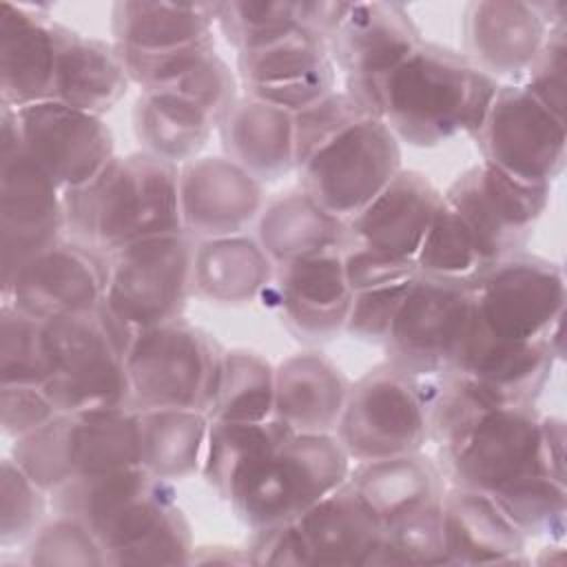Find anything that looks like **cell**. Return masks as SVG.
I'll list each match as a JSON object with an SVG mask.
<instances>
[{"label":"cell","instance_id":"1","mask_svg":"<svg viewBox=\"0 0 567 567\" xmlns=\"http://www.w3.org/2000/svg\"><path fill=\"white\" fill-rule=\"evenodd\" d=\"M498 82L465 53L421 42L374 86L379 120L399 142L432 148L481 128Z\"/></svg>","mask_w":567,"mask_h":567},{"label":"cell","instance_id":"2","mask_svg":"<svg viewBox=\"0 0 567 567\" xmlns=\"http://www.w3.org/2000/svg\"><path fill=\"white\" fill-rule=\"evenodd\" d=\"M64 215L71 239L104 255L184 233L179 166L144 151L115 155L89 184L64 190Z\"/></svg>","mask_w":567,"mask_h":567},{"label":"cell","instance_id":"3","mask_svg":"<svg viewBox=\"0 0 567 567\" xmlns=\"http://www.w3.org/2000/svg\"><path fill=\"white\" fill-rule=\"evenodd\" d=\"M53 377L44 392L58 412L131 405L126 354L135 330L104 301L91 310L47 321Z\"/></svg>","mask_w":567,"mask_h":567},{"label":"cell","instance_id":"4","mask_svg":"<svg viewBox=\"0 0 567 567\" xmlns=\"http://www.w3.org/2000/svg\"><path fill=\"white\" fill-rule=\"evenodd\" d=\"M352 461L334 432H292L237 489L230 505L250 529L295 523L348 481Z\"/></svg>","mask_w":567,"mask_h":567},{"label":"cell","instance_id":"5","mask_svg":"<svg viewBox=\"0 0 567 567\" xmlns=\"http://www.w3.org/2000/svg\"><path fill=\"white\" fill-rule=\"evenodd\" d=\"M221 357L219 343L182 317L135 330L126 354L131 408L140 412L157 408L206 412Z\"/></svg>","mask_w":567,"mask_h":567},{"label":"cell","instance_id":"6","mask_svg":"<svg viewBox=\"0 0 567 567\" xmlns=\"http://www.w3.org/2000/svg\"><path fill=\"white\" fill-rule=\"evenodd\" d=\"M436 447L441 474L456 487L496 494L525 476L547 474L534 405L481 410Z\"/></svg>","mask_w":567,"mask_h":567},{"label":"cell","instance_id":"7","mask_svg":"<svg viewBox=\"0 0 567 567\" xmlns=\"http://www.w3.org/2000/svg\"><path fill=\"white\" fill-rule=\"evenodd\" d=\"M64 190L22 148L11 106L0 104V266L7 281L64 239Z\"/></svg>","mask_w":567,"mask_h":567},{"label":"cell","instance_id":"8","mask_svg":"<svg viewBox=\"0 0 567 567\" xmlns=\"http://www.w3.org/2000/svg\"><path fill=\"white\" fill-rule=\"evenodd\" d=\"M193 255L188 233L142 239L106 255L104 303L133 330L179 319L193 292Z\"/></svg>","mask_w":567,"mask_h":567},{"label":"cell","instance_id":"9","mask_svg":"<svg viewBox=\"0 0 567 567\" xmlns=\"http://www.w3.org/2000/svg\"><path fill=\"white\" fill-rule=\"evenodd\" d=\"M334 434L354 463L421 452L427 416L419 381L390 363L365 372L350 383Z\"/></svg>","mask_w":567,"mask_h":567},{"label":"cell","instance_id":"10","mask_svg":"<svg viewBox=\"0 0 567 567\" xmlns=\"http://www.w3.org/2000/svg\"><path fill=\"white\" fill-rule=\"evenodd\" d=\"M474 321L472 284L416 272L385 339L388 363L425 379L447 370Z\"/></svg>","mask_w":567,"mask_h":567},{"label":"cell","instance_id":"11","mask_svg":"<svg viewBox=\"0 0 567 567\" xmlns=\"http://www.w3.org/2000/svg\"><path fill=\"white\" fill-rule=\"evenodd\" d=\"M301 190L339 219H350L401 171V142L379 117H365L297 168Z\"/></svg>","mask_w":567,"mask_h":567},{"label":"cell","instance_id":"12","mask_svg":"<svg viewBox=\"0 0 567 567\" xmlns=\"http://www.w3.org/2000/svg\"><path fill=\"white\" fill-rule=\"evenodd\" d=\"M474 317L492 337L543 339L565 317V275L549 259L514 252L489 266L474 284Z\"/></svg>","mask_w":567,"mask_h":567},{"label":"cell","instance_id":"13","mask_svg":"<svg viewBox=\"0 0 567 567\" xmlns=\"http://www.w3.org/2000/svg\"><path fill=\"white\" fill-rule=\"evenodd\" d=\"M474 140L483 162L525 184L551 186L565 168V120L516 82L498 84Z\"/></svg>","mask_w":567,"mask_h":567},{"label":"cell","instance_id":"14","mask_svg":"<svg viewBox=\"0 0 567 567\" xmlns=\"http://www.w3.org/2000/svg\"><path fill=\"white\" fill-rule=\"evenodd\" d=\"M551 186H534L509 177L487 162L465 168L443 190V199L476 235L489 264H496L532 237L549 204Z\"/></svg>","mask_w":567,"mask_h":567},{"label":"cell","instance_id":"15","mask_svg":"<svg viewBox=\"0 0 567 567\" xmlns=\"http://www.w3.org/2000/svg\"><path fill=\"white\" fill-rule=\"evenodd\" d=\"M421 31L403 4L348 2L346 13L328 38L334 66L346 73V91L379 117L374 86L421 44Z\"/></svg>","mask_w":567,"mask_h":567},{"label":"cell","instance_id":"16","mask_svg":"<svg viewBox=\"0 0 567 567\" xmlns=\"http://www.w3.org/2000/svg\"><path fill=\"white\" fill-rule=\"evenodd\" d=\"M106 279L109 257L104 252L75 239H62L2 281V303L33 319L53 321L100 306Z\"/></svg>","mask_w":567,"mask_h":567},{"label":"cell","instance_id":"17","mask_svg":"<svg viewBox=\"0 0 567 567\" xmlns=\"http://www.w3.org/2000/svg\"><path fill=\"white\" fill-rule=\"evenodd\" d=\"M13 115L22 148L62 190L89 184L115 157L113 131L100 115L55 100L13 109Z\"/></svg>","mask_w":567,"mask_h":567},{"label":"cell","instance_id":"18","mask_svg":"<svg viewBox=\"0 0 567 567\" xmlns=\"http://www.w3.org/2000/svg\"><path fill=\"white\" fill-rule=\"evenodd\" d=\"M106 565H190L193 529L171 481H153L120 505L95 532Z\"/></svg>","mask_w":567,"mask_h":567},{"label":"cell","instance_id":"19","mask_svg":"<svg viewBox=\"0 0 567 567\" xmlns=\"http://www.w3.org/2000/svg\"><path fill=\"white\" fill-rule=\"evenodd\" d=\"M547 341H507L485 332L476 317L445 372L458 377L485 408L534 405L556 363Z\"/></svg>","mask_w":567,"mask_h":567},{"label":"cell","instance_id":"20","mask_svg":"<svg viewBox=\"0 0 567 567\" xmlns=\"http://www.w3.org/2000/svg\"><path fill=\"white\" fill-rule=\"evenodd\" d=\"M244 95L299 113L337 89V66L328 42L306 27L281 40L237 53Z\"/></svg>","mask_w":567,"mask_h":567},{"label":"cell","instance_id":"21","mask_svg":"<svg viewBox=\"0 0 567 567\" xmlns=\"http://www.w3.org/2000/svg\"><path fill=\"white\" fill-rule=\"evenodd\" d=\"M261 208L264 184L226 155H199L179 166V210L190 237L239 235Z\"/></svg>","mask_w":567,"mask_h":567},{"label":"cell","instance_id":"22","mask_svg":"<svg viewBox=\"0 0 567 567\" xmlns=\"http://www.w3.org/2000/svg\"><path fill=\"white\" fill-rule=\"evenodd\" d=\"M549 29L551 24L543 18L538 2H470L463 13L465 58L496 82L501 78L520 80Z\"/></svg>","mask_w":567,"mask_h":567},{"label":"cell","instance_id":"23","mask_svg":"<svg viewBox=\"0 0 567 567\" xmlns=\"http://www.w3.org/2000/svg\"><path fill=\"white\" fill-rule=\"evenodd\" d=\"M272 279L281 319L295 337L323 343L343 332L352 290L346 284L341 250L277 266Z\"/></svg>","mask_w":567,"mask_h":567},{"label":"cell","instance_id":"24","mask_svg":"<svg viewBox=\"0 0 567 567\" xmlns=\"http://www.w3.org/2000/svg\"><path fill=\"white\" fill-rule=\"evenodd\" d=\"M443 193L419 171L401 168L359 213L346 219L348 246L414 259Z\"/></svg>","mask_w":567,"mask_h":567},{"label":"cell","instance_id":"25","mask_svg":"<svg viewBox=\"0 0 567 567\" xmlns=\"http://www.w3.org/2000/svg\"><path fill=\"white\" fill-rule=\"evenodd\" d=\"M443 543L447 565H518L527 538L509 520L494 496L467 487L445 485Z\"/></svg>","mask_w":567,"mask_h":567},{"label":"cell","instance_id":"26","mask_svg":"<svg viewBox=\"0 0 567 567\" xmlns=\"http://www.w3.org/2000/svg\"><path fill=\"white\" fill-rule=\"evenodd\" d=\"M58 22L16 4L0 2V104L22 109L51 97Z\"/></svg>","mask_w":567,"mask_h":567},{"label":"cell","instance_id":"27","mask_svg":"<svg viewBox=\"0 0 567 567\" xmlns=\"http://www.w3.org/2000/svg\"><path fill=\"white\" fill-rule=\"evenodd\" d=\"M306 545L308 565H374L383 523L346 481L295 520Z\"/></svg>","mask_w":567,"mask_h":567},{"label":"cell","instance_id":"28","mask_svg":"<svg viewBox=\"0 0 567 567\" xmlns=\"http://www.w3.org/2000/svg\"><path fill=\"white\" fill-rule=\"evenodd\" d=\"M131 78L113 42L58 27L51 97L66 106L104 115L128 93Z\"/></svg>","mask_w":567,"mask_h":567},{"label":"cell","instance_id":"29","mask_svg":"<svg viewBox=\"0 0 567 567\" xmlns=\"http://www.w3.org/2000/svg\"><path fill=\"white\" fill-rule=\"evenodd\" d=\"M350 381L326 354L308 350L275 368V414L292 432H334Z\"/></svg>","mask_w":567,"mask_h":567},{"label":"cell","instance_id":"30","mask_svg":"<svg viewBox=\"0 0 567 567\" xmlns=\"http://www.w3.org/2000/svg\"><path fill=\"white\" fill-rule=\"evenodd\" d=\"M217 128L226 157L261 184L275 182L295 168L292 113L239 95Z\"/></svg>","mask_w":567,"mask_h":567},{"label":"cell","instance_id":"31","mask_svg":"<svg viewBox=\"0 0 567 567\" xmlns=\"http://www.w3.org/2000/svg\"><path fill=\"white\" fill-rule=\"evenodd\" d=\"M217 2L120 0L111 9L113 44L133 53H162L215 40Z\"/></svg>","mask_w":567,"mask_h":567},{"label":"cell","instance_id":"32","mask_svg":"<svg viewBox=\"0 0 567 567\" xmlns=\"http://www.w3.org/2000/svg\"><path fill=\"white\" fill-rule=\"evenodd\" d=\"M257 241L277 268L297 259L343 250L348 235L343 219L321 208L303 190H290L261 208Z\"/></svg>","mask_w":567,"mask_h":567},{"label":"cell","instance_id":"33","mask_svg":"<svg viewBox=\"0 0 567 567\" xmlns=\"http://www.w3.org/2000/svg\"><path fill=\"white\" fill-rule=\"evenodd\" d=\"M272 277L275 264L257 237L239 233L195 241L193 290L208 301L246 303L261 295Z\"/></svg>","mask_w":567,"mask_h":567},{"label":"cell","instance_id":"34","mask_svg":"<svg viewBox=\"0 0 567 567\" xmlns=\"http://www.w3.org/2000/svg\"><path fill=\"white\" fill-rule=\"evenodd\" d=\"M348 483L383 525L401 514L439 501L445 492V478L439 463L423 452L354 463Z\"/></svg>","mask_w":567,"mask_h":567},{"label":"cell","instance_id":"35","mask_svg":"<svg viewBox=\"0 0 567 567\" xmlns=\"http://www.w3.org/2000/svg\"><path fill=\"white\" fill-rule=\"evenodd\" d=\"M292 434L270 416L266 421H210L202 458V478L213 492L233 501L246 478Z\"/></svg>","mask_w":567,"mask_h":567},{"label":"cell","instance_id":"36","mask_svg":"<svg viewBox=\"0 0 567 567\" xmlns=\"http://www.w3.org/2000/svg\"><path fill=\"white\" fill-rule=\"evenodd\" d=\"M217 124L190 100L171 91H140L133 133L142 151L175 166L199 157Z\"/></svg>","mask_w":567,"mask_h":567},{"label":"cell","instance_id":"37","mask_svg":"<svg viewBox=\"0 0 567 567\" xmlns=\"http://www.w3.org/2000/svg\"><path fill=\"white\" fill-rule=\"evenodd\" d=\"M66 414L69 454L75 476L142 465V425L135 408L120 405Z\"/></svg>","mask_w":567,"mask_h":567},{"label":"cell","instance_id":"38","mask_svg":"<svg viewBox=\"0 0 567 567\" xmlns=\"http://www.w3.org/2000/svg\"><path fill=\"white\" fill-rule=\"evenodd\" d=\"M140 412V410H137ZM142 467L164 481H182L202 470L210 419L202 410L157 408L140 412Z\"/></svg>","mask_w":567,"mask_h":567},{"label":"cell","instance_id":"39","mask_svg":"<svg viewBox=\"0 0 567 567\" xmlns=\"http://www.w3.org/2000/svg\"><path fill=\"white\" fill-rule=\"evenodd\" d=\"M210 421H266L275 414V365L252 350H224Z\"/></svg>","mask_w":567,"mask_h":567},{"label":"cell","instance_id":"40","mask_svg":"<svg viewBox=\"0 0 567 567\" xmlns=\"http://www.w3.org/2000/svg\"><path fill=\"white\" fill-rule=\"evenodd\" d=\"M416 272L450 281L474 284L489 266L476 235L454 208L441 199L430 228L414 255Z\"/></svg>","mask_w":567,"mask_h":567},{"label":"cell","instance_id":"41","mask_svg":"<svg viewBox=\"0 0 567 567\" xmlns=\"http://www.w3.org/2000/svg\"><path fill=\"white\" fill-rule=\"evenodd\" d=\"M53 377V348L47 321L18 308H0V385L44 388Z\"/></svg>","mask_w":567,"mask_h":567},{"label":"cell","instance_id":"42","mask_svg":"<svg viewBox=\"0 0 567 567\" xmlns=\"http://www.w3.org/2000/svg\"><path fill=\"white\" fill-rule=\"evenodd\" d=\"M489 496H494L525 538L563 543L567 529L565 483L547 474H532Z\"/></svg>","mask_w":567,"mask_h":567},{"label":"cell","instance_id":"43","mask_svg":"<svg viewBox=\"0 0 567 567\" xmlns=\"http://www.w3.org/2000/svg\"><path fill=\"white\" fill-rule=\"evenodd\" d=\"M215 24L237 53L281 40L301 24L299 0H228L217 2Z\"/></svg>","mask_w":567,"mask_h":567},{"label":"cell","instance_id":"44","mask_svg":"<svg viewBox=\"0 0 567 567\" xmlns=\"http://www.w3.org/2000/svg\"><path fill=\"white\" fill-rule=\"evenodd\" d=\"M441 498L385 523L374 565H447Z\"/></svg>","mask_w":567,"mask_h":567},{"label":"cell","instance_id":"45","mask_svg":"<svg viewBox=\"0 0 567 567\" xmlns=\"http://www.w3.org/2000/svg\"><path fill=\"white\" fill-rule=\"evenodd\" d=\"M11 458L47 492L53 494L73 474L69 454V414L58 412L38 430L20 436L11 445Z\"/></svg>","mask_w":567,"mask_h":567},{"label":"cell","instance_id":"46","mask_svg":"<svg viewBox=\"0 0 567 567\" xmlns=\"http://www.w3.org/2000/svg\"><path fill=\"white\" fill-rule=\"evenodd\" d=\"M29 565H106V554L95 534L73 516L58 514L42 523L27 540Z\"/></svg>","mask_w":567,"mask_h":567},{"label":"cell","instance_id":"47","mask_svg":"<svg viewBox=\"0 0 567 567\" xmlns=\"http://www.w3.org/2000/svg\"><path fill=\"white\" fill-rule=\"evenodd\" d=\"M365 117L372 115L346 89H334L312 106L295 113V168L303 166L319 148Z\"/></svg>","mask_w":567,"mask_h":567},{"label":"cell","instance_id":"48","mask_svg":"<svg viewBox=\"0 0 567 567\" xmlns=\"http://www.w3.org/2000/svg\"><path fill=\"white\" fill-rule=\"evenodd\" d=\"M47 492L11 458L0 465V545L24 543L42 525Z\"/></svg>","mask_w":567,"mask_h":567},{"label":"cell","instance_id":"49","mask_svg":"<svg viewBox=\"0 0 567 567\" xmlns=\"http://www.w3.org/2000/svg\"><path fill=\"white\" fill-rule=\"evenodd\" d=\"M520 84L534 100H538L556 117L565 120L567 109V24H554Z\"/></svg>","mask_w":567,"mask_h":567},{"label":"cell","instance_id":"50","mask_svg":"<svg viewBox=\"0 0 567 567\" xmlns=\"http://www.w3.org/2000/svg\"><path fill=\"white\" fill-rule=\"evenodd\" d=\"M410 281L352 292L343 332H348L350 337H357L361 341L385 343Z\"/></svg>","mask_w":567,"mask_h":567},{"label":"cell","instance_id":"51","mask_svg":"<svg viewBox=\"0 0 567 567\" xmlns=\"http://www.w3.org/2000/svg\"><path fill=\"white\" fill-rule=\"evenodd\" d=\"M346 284L352 292L405 284L416 275L414 259L394 257L363 246H346L341 250Z\"/></svg>","mask_w":567,"mask_h":567},{"label":"cell","instance_id":"52","mask_svg":"<svg viewBox=\"0 0 567 567\" xmlns=\"http://www.w3.org/2000/svg\"><path fill=\"white\" fill-rule=\"evenodd\" d=\"M58 414V408L38 385H0V427L9 439H20Z\"/></svg>","mask_w":567,"mask_h":567},{"label":"cell","instance_id":"53","mask_svg":"<svg viewBox=\"0 0 567 567\" xmlns=\"http://www.w3.org/2000/svg\"><path fill=\"white\" fill-rule=\"evenodd\" d=\"M250 565H295L310 567L306 545L295 523L255 527L246 545Z\"/></svg>","mask_w":567,"mask_h":567},{"label":"cell","instance_id":"54","mask_svg":"<svg viewBox=\"0 0 567 567\" xmlns=\"http://www.w3.org/2000/svg\"><path fill=\"white\" fill-rule=\"evenodd\" d=\"M540 450L547 474L565 483V421L560 416H540Z\"/></svg>","mask_w":567,"mask_h":567},{"label":"cell","instance_id":"55","mask_svg":"<svg viewBox=\"0 0 567 567\" xmlns=\"http://www.w3.org/2000/svg\"><path fill=\"white\" fill-rule=\"evenodd\" d=\"M190 563L195 565H210V563H221V565H250L248 551L239 547H226V545H208V547H195Z\"/></svg>","mask_w":567,"mask_h":567}]
</instances>
